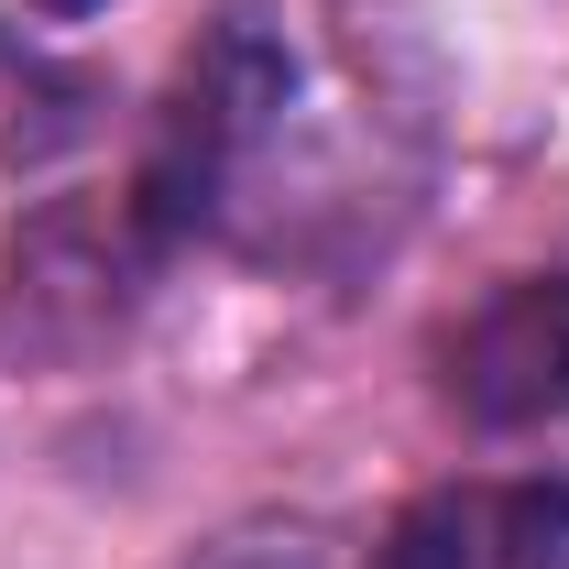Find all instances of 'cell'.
<instances>
[{"label": "cell", "mask_w": 569, "mask_h": 569, "mask_svg": "<svg viewBox=\"0 0 569 569\" xmlns=\"http://www.w3.org/2000/svg\"><path fill=\"white\" fill-rule=\"evenodd\" d=\"M284 99H296L284 22L274 11H219L209 33L176 56L164 110H153V142H142V176H132V230L142 241H187L230 198V176L263 153V132L284 121Z\"/></svg>", "instance_id": "6da1fadb"}, {"label": "cell", "mask_w": 569, "mask_h": 569, "mask_svg": "<svg viewBox=\"0 0 569 569\" xmlns=\"http://www.w3.org/2000/svg\"><path fill=\"white\" fill-rule=\"evenodd\" d=\"M449 383H460V417L493 427V438L569 417V274H526V284H503L493 307L460 329Z\"/></svg>", "instance_id": "7a4b0ae2"}, {"label": "cell", "mask_w": 569, "mask_h": 569, "mask_svg": "<svg viewBox=\"0 0 569 569\" xmlns=\"http://www.w3.org/2000/svg\"><path fill=\"white\" fill-rule=\"evenodd\" d=\"M482 569H569V482H515L482 503Z\"/></svg>", "instance_id": "3957f363"}, {"label": "cell", "mask_w": 569, "mask_h": 569, "mask_svg": "<svg viewBox=\"0 0 569 569\" xmlns=\"http://www.w3.org/2000/svg\"><path fill=\"white\" fill-rule=\"evenodd\" d=\"M383 569H482V503H471V493H438V503H417V515L395 526Z\"/></svg>", "instance_id": "277c9868"}, {"label": "cell", "mask_w": 569, "mask_h": 569, "mask_svg": "<svg viewBox=\"0 0 569 569\" xmlns=\"http://www.w3.org/2000/svg\"><path fill=\"white\" fill-rule=\"evenodd\" d=\"M209 569H318V548L307 537H230Z\"/></svg>", "instance_id": "5b68a950"}, {"label": "cell", "mask_w": 569, "mask_h": 569, "mask_svg": "<svg viewBox=\"0 0 569 569\" xmlns=\"http://www.w3.org/2000/svg\"><path fill=\"white\" fill-rule=\"evenodd\" d=\"M44 11H99V0H44Z\"/></svg>", "instance_id": "8992f818"}]
</instances>
